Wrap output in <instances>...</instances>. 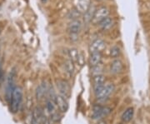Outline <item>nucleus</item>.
Here are the masks:
<instances>
[{"label":"nucleus","instance_id":"1","mask_svg":"<svg viewBox=\"0 0 150 124\" xmlns=\"http://www.w3.org/2000/svg\"><path fill=\"white\" fill-rule=\"evenodd\" d=\"M23 98V91L19 87H16L13 91L10 98V109L13 113H16L20 107L21 102Z\"/></svg>","mask_w":150,"mask_h":124},{"label":"nucleus","instance_id":"2","mask_svg":"<svg viewBox=\"0 0 150 124\" xmlns=\"http://www.w3.org/2000/svg\"><path fill=\"white\" fill-rule=\"evenodd\" d=\"M114 90H115V86L114 83H107L97 92H95V97L97 100L100 102H104L112 95Z\"/></svg>","mask_w":150,"mask_h":124},{"label":"nucleus","instance_id":"3","mask_svg":"<svg viewBox=\"0 0 150 124\" xmlns=\"http://www.w3.org/2000/svg\"><path fill=\"white\" fill-rule=\"evenodd\" d=\"M112 112L111 107L107 106H102V105L96 104L93 107V112H92V118L94 120H99L104 117H107L109 113Z\"/></svg>","mask_w":150,"mask_h":124},{"label":"nucleus","instance_id":"4","mask_svg":"<svg viewBox=\"0 0 150 124\" xmlns=\"http://www.w3.org/2000/svg\"><path fill=\"white\" fill-rule=\"evenodd\" d=\"M56 85H57V88L59 92V95H61L62 97L68 99L71 94L70 85L68 82L64 79H58L56 82Z\"/></svg>","mask_w":150,"mask_h":124},{"label":"nucleus","instance_id":"5","mask_svg":"<svg viewBox=\"0 0 150 124\" xmlns=\"http://www.w3.org/2000/svg\"><path fill=\"white\" fill-rule=\"evenodd\" d=\"M109 16V9L107 7H100L98 8H97L96 10L93 23H99L102 20L106 19L107 17Z\"/></svg>","mask_w":150,"mask_h":124},{"label":"nucleus","instance_id":"6","mask_svg":"<svg viewBox=\"0 0 150 124\" xmlns=\"http://www.w3.org/2000/svg\"><path fill=\"white\" fill-rule=\"evenodd\" d=\"M83 27V23L80 19L72 20L68 23L67 30L70 34L78 35V33L81 31Z\"/></svg>","mask_w":150,"mask_h":124},{"label":"nucleus","instance_id":"7","mask_svg":"<svg viewBox=\"0 0 150 124\" xmlns=\"http://www.w3.org/2000/svg\"><path fill=\"white\" fill-rule=\"evenodd\" d=\"M105 47H106V43L103 40L101 39H97L90 43L89 48L90 53L101 52L105 48Z\"/></svg>","mask_w":150,"mask_h":124},{"label":"nucleus","instance_id":"8","mask_svg":"<svg viewBox=\"0 0 150 124\" xmlns=\"http://www.w3.org/2000/svg\"><path fill=\"white\" fill-rule=\"evenodd\" d=\"M74 8L83 14L89 9V7L91 6V2L90 0H74Z\"/></svg>","mask_w":150,"mask_h":124},{"label":"nucleus","instance_id":"9","mask_svg":"<svg viewBox=\"0 0 150 124\" xmlns=\"http://www.w3.org/2000/svg\"><path fill=\"white\" fill-rule=\"evenodd\" d=\"M105 82H106V78L103 74L94 77V79H93V87H94V93L97 92L101 87H103L105 85Z\"/></svg>","mask_w":150,"mask_h":124},{"label":"nucleus","instance_id":"10","mask_svg":"<svg viewBox=\"0 0 150 124\" xmlns=\"http://www.w3.org/2000/svg\"><path fill=\"white\" fill-rule=\"evenodd\" d=\"M123 65L122 61L120 59H114L110 65V72L113 74H118L123 71Z\"/></svg>","mask_w":150,"mask_h":124},{"label":"nucleus","instance_id":"11","mask_svg":"<svg viewBox=\"0 0 150 124\" xmlns=\"http://www.w3.org/2000/svg\"><path fill=\"white\" fill-rule=\"evenodd\" d=\"M48 92H49V88H48V84L46 83H43L36 89V98L38 100H42Z\"/></svg>","mask_w":150,"mask_h":124},{"label":"nucleus","instance_id":"12","mask_svg":"<svg viewBox=\"0 0 150 124\" xmlns=\"http://www.w3.org/2000/svg\"><path fill=\"white\" fill-rule=\"evenodd\" d=\"M57 106L61 112L63 113L66 112L68 109V99L62 97L61 95H58L57 96Z\"/></svg>","mask_w":150,"mask_h":124},{"label":"nucleus","instance_id":"13","mask_svg":"<svg viewBox=\"0 0 150 124\" xmlns=\"http://www.w3.org/2000/svg\"><path fill=\"white\" fill-rule=\"evenodd\" d=\"M89 64L91 67L99 65L102 62V54L101 52H93L89 56Z\"/></svg>","mask_w":150,"mask_h":124},{"label":"nucleus","instance_id":"14","mask_svg":"<svg viewBox=\"0 0 150 124\" xmlns=\"http://www.w3.org/2000/svg\"><path fill=\"white\" fill-rule=\"evenodd\" d=\"M96 10H97L96 7L91 4V6L89 7V9L83 13V19H84L85 23H90V22L93 21Z\"/></svg>","mask_w":150,"mask_h":124},{"label":"nucleus","instance_id":"15","mask_svg":"<svg viewBox=\"0 0 150 124\" xmlns=\"http://www.w3.org/2000/svg\"><path fill=\"white\" fill-rule=\"evenodd\" d=\"M114 19L111 18V17H107L106 19H104L103 20H102L99 23H98V25L100 27V28L103 30V31H108L109 30L113 25H114Z\"/></svg>","mask_w":150,"mask_h":124},{"label":"nucleus","instance_id":"16","mask_svg":"<svg viewBox=\"0 0 150 124\" xmlns=\"http://www.w3.org/2000/svg\"><path fill=\"white\" fill-rule=\"evenodd\" d=\"M74 63L71 59L67 60L64 63V72H65V74L68 76V78H71L74 75Z\"/></svg>","mask_w":150,"mask_h":124},{"label":"nucleus","instance_id":"17","mask_svg":"<svg viewBox=\"0 0 150 124\" xmlns=\"http://www.w3.org/2000/svg\"><path fill=\"white\" fill-rule=\"evenodd\" d=\"M133 114H134V109H133V107H128L125 111L123 112L121 118H122L123 122H124V123H129L133 118Z\"/></svg>","mask_w":150,"mask_h":124},{"label":"nucleus","instance_id":"18","mask_svg":"<svg viewBox=\"0 0 150 124\" xmlns=\"http://www.w3.org/2000/svg\"><path fill=\"white\" fill-rule=\"evenodd\" d=\"M57 103L54 102V101H53V100H51L50 98H48V100H47V103H46V109H47V111L51 115V114H53V113H54L55 112H57Z\"/></svg>","mask_w":150,"mask_h":124},{"label":"nucleus","instance_id":"19","mask_svg":"<svg viewBox=\"0 0 150 124\" xmlns=\"http://www.w3.org/2000/svg\"><path fill=\"white\" fill-rule=\"evenodd\" d=\"M83 15V13H81L78 10H77L76 8L71 9L70 11H68V13H67V19L72 20L79 19V18Z\"/></svg>","mask_w":150,"mask_h":124},{"label":"nucleus","instance_id":"20","mask_svg":"<svg viewBox=\"0 0 150 124\" xmlns=\"http://www.w3.org/2000/svg\"><path fill=\"white\" fill-rule=\"evenodd\" d=\"M79 54H80V52L78 51V49H76L74 48H70L68 50V56L74 63H77L78 57H79Z\"/></svg>","mask_w":150,"mask_h":124},{"label":"nucleus","instance_id":"21","mask_svg":"<svg viewBox=\"0 0 150 124\" xmlns=\"http://www.w3.org/2000/svg\"><path fill=\"white\" fill-rule=\"evenodd\" d=\"M120 53H121V49H120V48L118 46L115 45L111 48V49H110V56H111V58H113V59H118L120 56Z\"/></svg>","mask_w":150,"mask_h":124},{"label":"nucleus","instance_id":"22","mask_svg":"<svg viewBox=\"0 0 150 124\" xmlns=\"http://www.w3.org/2000/svg\"><path fill=\"white\" fill-rule=\"evenodd\" d=\"M102 72L103 67L101 66V64L94 66V67H91V74L93 75V77L98 76V75H101Z\"/></svg>","mask_w":150,"mask_h":124},{"label":"nucleus","instance_id":"23","mask_svg":"<svg viewBox=\"0 0 150 124\" xmlns=\"http://www.w3.org/2000/svg\"><path fill=\"white\" fill-rule=\"evenodd\" d=\"M50 119L53 121V122H58L60 119H61V114H60V112H58V111L55 112L54 113H53V114H51L50 115Z\"/></svg>","mask_w":150,"mask_h":124},{"label":"nucleus","instance_id":"24","mask_svg":"<svg viewBox=\"0 0 150 124\" xmlns=\"http://www.w3.org/2000/svg\"><path fill=\"white\" fill-rule=\"evenodd\" d=\"M3 72L2 71V69L0 68V81L3 79Z\"/></svg>","mask_w":150,"mask_h":124},{"label":"nucleus","instance_id":"25","mask_svg":"<svg viewBox=\"0 0 150 124\" xmlns=\"http://www.w3.org/2000/svg\"><path fill=\"white\" fill-rule=\"evenodd\" d=\"M98 124H107L106 123H104V122H101V123H99Z\"/></svg>","mask_w":150,"mask_h":124}]
</instances>
